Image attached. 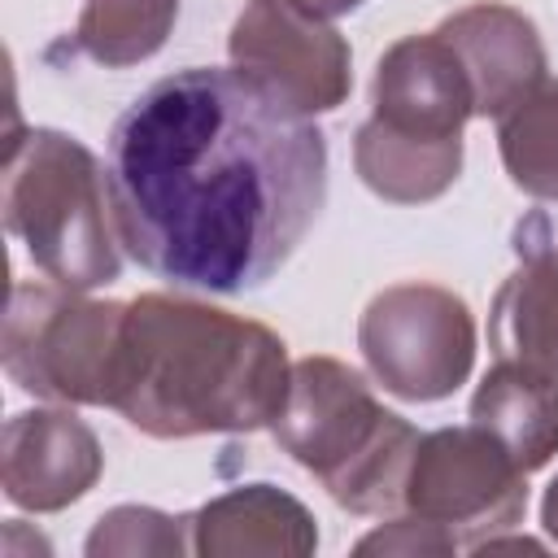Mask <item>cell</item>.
<instances>
[{
  "mask_svg": "<svg viewBox=\"0 0 558 558\" xmlns=\"http://www.w3.org/2000/svg\"><path fill=\"white\" fill-rule=\"evenodd\" d=\"M109 201L122 248L157 279L253 292L327 201V140L235 65L174 70L113 122Z\"/></svg>",
  "mask_w": 558,
  "mask_h": 558,
  "instance_id": "obj_1",
  "label": "cell"
},
{
  "mask_svg": "<svg viewBox=\"0 0 558 558\" xmlns=\"http://www.w3.org/2000/svg\"><path fill=\"white\" fill-rule=\"evenodd\" d=\"M288 344L231 310L144 292L126 301L109 405L153 440L257 432L283 405Z\"/></svg>",
  "mask_w": 558,
  "mask_h": 558,
  "instance_id": "obj_2",
  "label": "cell"
},
{
  "mask_svg": "<svg viewBox=\"0 0 558 558\" xmlns=\"http://www.w3.org/2000/svg\"><path fill=\"white\" fill-rule=\"evenodd\" d=\"M270 432L349 514H397L405 506L418 432L384 410L371 384L340 357L292 362Z\"/></svg>",
  "mask_w": 558,
  "mask_h": 558,
  "instance_id": "obj_3",
  "label": "cell"
},
{
  "mask_svg": "<svg viewBox=\"0 0 558 558\" xmlns=\"http://www.w3.org/2000/svg\"><path fill=\"white\" fill-rule=\"evenodd\" d=\"M109 170L96 153L52 126H31L4 153V227L61 288L92 292L118 279Z\"/></svg>",
  "mask_w": 558,
  "mask_h": 558,
  "instance_id": "obj_4",
  "label": "cell"
},
{
  "mask_svg": "<svg viewBox=\"0 0 558 558\" xmlns=\"http://www.w3.org/2000/svg\"><path fill=\"white\" fill-rule=\"evenodd\" d=\"M126 301H92L61 283H17L4 314L9 379L57 405H109Z\"/></svg>",
  "mask_w": 558,
  "mask_h": 558,
  "instance_id": "obj_5",
  "label": "cell"
},
{
  "mask_svg": "<svg viewBox=\"0 0 558 558\" xmlns=\"http://www.w3.org/2000/svg\"><path fill=\"white\" fill-rule=\"evenodd\" d=\"M357 349L401 401H445L475 366V318L466 301L440 283H392L371 296L357 318Z\"/></svg>",
  "mask_w": 558,
  "mask_h": 558,
  "instance_id": "obj_6",
  "label": "cell"
},
{
  "mask_svg": "<svg viewBox=\"0 0 558 558\" xmlns=\"http://www.w3.org/2000/svg\"><path fill=\"white\" fill-rule=\"evenodd\" d=\"M523 466L480 423L418 436L405 475V514L445 527L458 549H484L527 510Z\"/></svg>",
  "mask_w": 558,
  "mask_h": 558,
  "instance_id": "obj_7",
  "label": "cell"
},
{
  "mask_svg": "<svg viewBox=\"0 0 558 558\" xmlns=\"http://www.w3.org/2000/svg\"><path fill=\"white\" fill-rule=\"evenodd\" d=\"M227 52L235 70L305 118L340 109L353 87V52L344 35L292 0H248L227 35Z\"/></svg>",
  "mask_w": 558,
  "mask_h": 558,
  "instance_id": "obj_8",
  "label": "cell"
},
{
  "mask_svg": "<svg viewBox=\"0 0 558 558\" xmlns=\"http://www.w3.org/2000/svg\"><path fill=\"white\" fill-rule=\"evenodd\" d=\"M371 118L423 144L462 140V126L475 118V96L462 61L436 31L405 35L379 57L371 83Z\"/></svg>",
  "mask_w": 558,
  "mask_h": 558,
  "instance_id": "obj_9",
  "label": "cell"
},
{
  "mask_svg": "<svg viewBox=\"0 0 558 558\" xmlns=\"http://www.w3.org/2000/svg\"><path fill=\"white\" fill-rule=\"evenodd\" d=\"M100 471H105L100 440L78 414L61 405H44V410H22L4 423L0 484L13 506L35 514L65 510L78 497H87V488H96Z\"/></svg>",
  "mask_w": 558,
  "mask_h": 558,
  "instance_id": "obj_10",
  "label": "cell"
},
{
  "mask_svg": "<svg viewBox=\"0 0 558 558\" xmlns=\"http://www.w3.org/2000/svg\"><path fill=\"white\" fill-rule=\"evenodd\" d=\"M436 35L466 70L475 118H506L545 83V44L536 35V22L510 4H466L449 13Z\"/></svg>",
  "mask_w": 558,
  "mask_h": 558,
  "instance_id": "obj_11",
  "label": "cell"
},
{
  "mask_svg": "<svg viewBox=\"0 0 558 558\" xmlns=\"http://www.w3.org/2000/svg\"><path fill=\"white\" fill-rule=\"evenodd\" d=\"M201 558H305L318 549L314 514L275 484H240L187 514Z\"/></svg>",
  "mask_w": 558,
  "mask_h": 558,
  "instance_id": "obj_12",
  "label": "cell"
},
{
  "mask_svg": "<svg viewBox=\"0 0 558 558\" xmlns=\"http://www.w3.org/2000/svg\"><path fill=\"white\" fill-rule=\"evenodd\" d=\"M488 344L497 357L558 379V244H532L497 288L488 310Z\"/></svg>",
  "mask_w": 558,
  "mask_h": 558,
  "instance_id": "obj_13",
  "label": "cell"
},
{
  "mask_svg": "<svg viewBox=\"0 0 558 558\" xmlns=\"http://www.w3.org/2000/svg\"><path fill=\"white\" fill-rule=\"evenodd\" d=\"M471 423L497 436L523 471H541L558 453V379L497 357V366L475 384Z\"/></svg>",
  "mask_w": 558,
  "mask_h": 558,
  "instance_id": "obj_14",
  "label": "cell"
},
{
  "mask_svg": "<svg viewBox=\"0 0 558 558\" xmlns=\"http://www.w3.org/2000/svg\"><path fill=\"white\" fill-rule=\"evenodd\" d=\"M353 170L379 201L423 205L453 187L462 170V140L423 144V140H405L379 126L375 118H366L353 135Z\"/></svg>",
  "mask_w": 558,
  "mask_h": 558,
  "instance_id": "obj_15",
  "label": "cell"
},
{
  "mask_svg": "<svg viewBox=\"0 0 558 558\" xmlns=\"http://www.w3.org/2000/svg\"><path fill=\"white\" fill-rule=\"evenodd\" d=\"M179 17V0H83L74 48L105 70H126L161 52Z\"/></svg>",
  "mask_w": 558,
  "mask_h": 558,
  "instance_id": "obj_16",
  "label": "cell"
},
{
  "mask_svg": "<svg viewBox=\"0 0 558 558\" xmlns=\"http://www.w3.org/2000/svg\"><path fill=\"white\" fill-rule=\"evenodd\" d=\"M497 148L510 183L536 201H558V78L497 118Z\"/></svg>",
  "mask_w": 558,
  "mask_h": 558,
  "instance_id": "obj_17",
  "label": "cell"
},
{
  "mask_svg": "<svg viewBox=\"0 0 558 558\" xmlns=\"http://www.w3.org/2000/svg\"><path fill=\"white\" fill-rule=\"evenodd\" d=\"M92 558H135V554H192V532H187V514H161L153 506H113L109 514L96 519L87 545Z\"/></svg>",
  "mask_w": 558,
  "mask_h": 558,
  "instance_id": "obj_18",
  "label": "cell"
},
{
  "mask_svg": "<svg viewBox=\"0 0 558 558\" xmlns=\"http://www.w3.org/2000/svg\"><path fill=\"white\" fill-rule=\"evenodd\" d=\"M357 554H405V558H414V554H458V541L445 527L405 514V519H392V523L375 527L371 536H362Z\"/></svg>",
  "mask_w": 558,
  "mask_h": 558,
  "instance_id": "obj_19",
  "label": "cell"
},
{
  "mask_svg": "<svg viewBox=\"0 0 558 558\" xmlns=\"http://www.w3.org/2000/svg\"><path fill=\"white\" fill-rule=\"evenodd\" d=\"M292 4L314 13V17H340V13H353L362 0H292Z\"/></svg>",
  "mask_w": 558,
  "mask_h": 558,
  "instance_id": "obj_20",
  "label": "cell"
},
{
  "mask_svg": "<svg viewBox=\"0 0 558 558\" xmlns=\"http://www.w3.org/2000/svg\"><path fill=\"white\" fill-rule=\"evenodd\" d=\"M541 523H545V532L558 541V475L549 480V488H545V497H541Z\"/></svg>",
  "mask_w": 558,
  "mask_h": 558,
  "instance_id": "obj_21",
  "label": "cell"
}]
</instances>
